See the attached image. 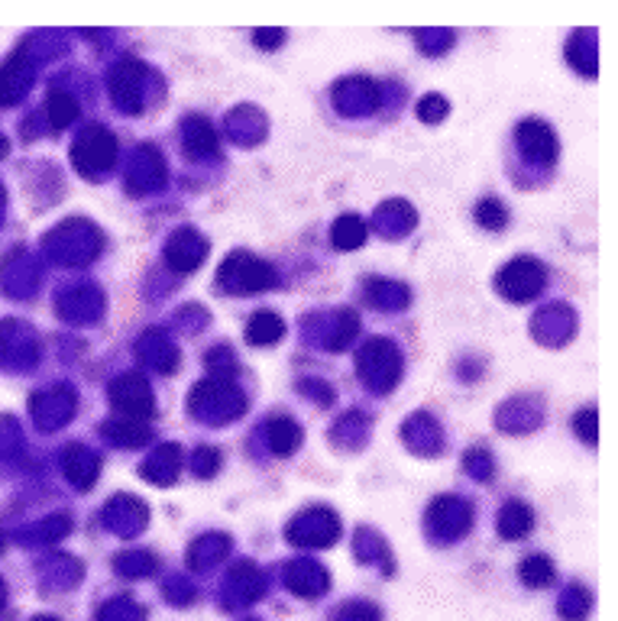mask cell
<instances>
[{"mask_svg": "<svg viewBox=\"0 0 618 621\" xmlns=\"http://www.w3.org/2000/svg\"><path fill=\"white\" fill-rule=\"evenodd\" d=\"M363 243V227L356 220H337L334 224V246L337 250H353V246Z\"/></svg>", "mask_w": 618, "mask_h": 621, "instance_id": "10", "label": "cell"}, {"mask_svg": "<svg viewBox=\"0 0 618 621\" xmlns=\"http://www.w3.org/2000/svg\"><path fill=\"white\" fill-rule=\"evenodd\" d=\"M531 508L528 505H521V502H508L502 508V515H499V531L505 537H521V534H528L531 531Z\"/></svg>", "mask_w": 618, "mask_h": 621, "instance_id": "3", "label": "cell"}, {"mask_svg": "<svg viewBox=\"0 0 618 621\" xmlns=\"http://www.w3.org/2000/svg\"><path fill=\"white\" fill-rule=\"evenodd\" d=\"M75 117H78L75 101L68 98V94H62V91H52L49 94V120H52V127H65V123L75 120Z\"/></svg>", "mask_w": 618, "mask_h": 621, "instance_id": "9", "label": "cell"}, {"mask_svg": "<svg viewBox=\"0 0 618 621\" xmlns=\"http://www.w3.org/2000/svg\"><path fill=\"white\" fill-rule=\"evenodd\" d=\"M518 146H521V153H528L531 159L554 165L557 143H554V133L547 130L544 123H538V120L521 123V127H518Z\"/></svg>", "mask_w": 618, "mask_h": 621, "instance_id": "1", "label": "cell"}, {"mask_svg": "<svg viewBox=\"0 0 618 621\" xmlns=\"http://www.w3.org/2000/svg\"><path fill=\"white\" fill-rule=\"evenodd\" d=\"M88 153L85 162H78V169H107V165H114V140L107 136L104 130H98V146H94V133L88 136V140H81L75 146V156Z\"/></svg>", "mask_w": 618, "mask_h": 621, "instance_id": "2", "label": "cell"}, {"mask_svg": "<svg viewBox=\"0 0 618 621\" xmlns=\"http://www.w3.org/2000/svg\"><path fill=\"white\" fill-rule=\"evenodd\" d=\"M246 337H250V343H256V347H263V343H276L282 337V321L272 311H259L253 317L250 330H246Z\"/></svg>", "mask_w": 618, "mask_h": 621, "instance_id": "4", "label": "cell"}, {"mask_svg": "<svg viewBox=\"0 0 618 621\" xmlns=\"http://www.w3.org/2000/svg\"><path fill=\"white\" fill-rule=\"evenodd\" d=\"M518 573H521V583L541 589V586H547L554 579V563L547 560V557H531V560L521 563Z\"/></svg>", "mask_w": 618, "mask_h": 621, "instance_id": "6", "label": "cell"}, {"mask_svg": "<svg viewBox=\"0 0 618 621\" xmlns=\"http://www.w3.org/2000/svg\"><path fill=\"white\" fill-rule=\"evenodd\" d=\"M185 149H191V153H211V149H217V140L208 123L204 120L185 123Z\"/></svg>", "mask_w": 618, "mask_h": 621, "instance_id": "7", "label": "cell"}, {"mask_svg": "<svg viewBox=\"0 0 618 621\" xmlns=\"http://www.w3.org/2000/svg\"><path fill=\"white\" fill-rule=\"evenodd\" d=\"M269 440H272V450L285 457V453H295L298 444H301V431L292 424V421H276L269 427Z\"/></svg>", "mask_w": 618, "mask_h": 621, "instance_id": "5", "label": "cell"}, {"mask_svg": "<svg viewBox=\"0 0 618 621\" xmlns=\"http://www.w3.org/2000/svg\"><path fill=\"white\" fill-rule=\"evenodd\" d=\"M576 431L583 434V440L586 444H596V411L593 408H586V411H580L576 414Z\"/></svg>", "mask_w": 618, "mask_h": 621, "instance_id": "11", "label": "cell"}, {"mask_svg": "<svg viewBox=\"0 0 618 621\" xmlns=\"http://www.w3.org/2000/svg\"><path fill=\"white\" fill-rule=\"evenodd\" d=\"M253 39H256V46H266L269 49V46H279L285 36L282 33H256Z\"/></svg>", "mask_w": 618, "mask_h": 621, "instance_id": "12", "label": "cell"}, {"mask_svg": "<svg viewBox=\"0 0 618 621\" xmlns=\"http://www.w3.org/2000/svg\"><path fill=\"white\" fill-rule=\"evenodd\" d=\"M476 220L486 230H502L508 224V211H505V204L499 198H486V201H479V207H476Z\"/></svg>", "mask_w": 618, "mask_h": 621, "instance_id": "8", "label": "cell"}]
</instances>
